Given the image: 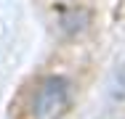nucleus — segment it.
Returning a JSON list of instances; mask_svg holds the SVG:
<instances>
[{"mask_svg":"<svg viewBox=\"0 0 125 119\" xmlns=\"http://www.w3.org/2000/svg\"><path fill=\"white\" fill-rule=\"evenodd\" d=\"M67 109H69V79L61 74L45 77L32 98L35 119H59Z\"/></svg>","mask_w":125,"mask_h":119,"instance_id":"f257e3e1","label":"nucleus"},{"mask_svg":"<svg viewBox=\"0 0 125 119\" xmlns=\"http://www.w3.org/2000/svg\"><path fill=\"white\" fill-rule=\"evenodd\" d=\"M85 21H88V13H85V11H72V16H64V19H61V24H64V29H67V32L83 29Z\"/></svg>","mask_w":125,"mask_h":119,"instance_id":"f03ea898","label":"nucleus"}]
</instances>
